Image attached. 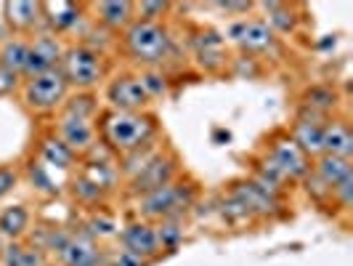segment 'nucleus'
Returning a JSON list of instances; mask_svg holds the SVG:
<instances>
[{
    "label": "nucleus",
    "instance_id": "obj_9",
    "mask_svg": "<svg viewBox=\"0 0 353 266\" xmlns=\"http://www.w3.org/2000/svg\"><path fill=\"white\" fill-rule=\"evenodd\" d=\"M229 35L234 37L245 51H252V53H263V51H268V48H274V43H276L274 30H271L265 21H261V19L234 24L229 30Z\"/></svg>",
    "mask_w": 353,
    "mask_h": 266
},
{
    "label": "nucleus",
    "instance_id": "obj_1",
    "mask_svg": "<svg viewBox=\"0 0 353 266\" xmlns=\"http://www.w3.org/2000/svg\"><path fill=\"white\" fill-rule=\"evenodd\" d=\"M125 46L130 56L139 61V64H146V67H154V64H162L170 51H173V40H170V32L157 24V21H130L128 30H125Z\"/></svg>",
    "mask_w": 353,
    "mask_h": 266
},
{
    "label": "nucleus",
    "instance_id": "obj_16",
    "mask_svg": "<svg viewBox=\"0 0 353 266\" xmlns=\"http://www.w3.org/2000/svg\"><path fill=\"white\" fill-rule=\"evenodd\" d=\"M316 176L332 189L340 181H345L348 176H353L351 171V160L337 158V155H321L316 162Z\"/></svg>",
    "mask_w": 353,
    "mask_h": 266
},
{
    "label": "nucleus",
    "instance_id": "obj_8",
    "mask_svg": "<svg viewBox=\"0 0 353 266\" xmlns=\"http://www.w3.org/2000/svg\"><path fill=\"white\" fill-rule=\"evenodd\" d=\"M106 93H109L114 112H139L141 106L149 104V96L139 77H117Z\"/></svg>",
    "mask_w": 353,
    "mask_h": 266
},
{
    "label": "nucleus",
    "instance_id": "obj_13",
    "mask_svg": "<svg viewBox=\"0 0 353 266\" xmlns=\"http://www.w3.org/2000/svg\"><path fill=\"white\" fill-rule=\"evenodd\" d=\"M324 115H316V112H303L298 125H295V136L292 142L301 146L303 152L314 155V152H321V133H324V123H321Z\"/></svg>",
    "mask_w": 353,
    "mask_h": 266
},
{
    "label": "nucleus",
    "instance_id": "obj_2",
    "mask_svg": "<svg viewBox=\"0 0 353 266\" xmlns=\"http://www.w3.org/2000/svg\"><path fill=\"white\" fill-rule=\"evenodd\" d=\"M104 136L117 152H136L152 142L154 120L143 112H109L104 117Z\"/></svg>",
    "mask_w": 353,
    "mask_h": 266
},
{
    "label": "nucleus",
    "instance_id": "obj_19",
    "mask_svg": "<svg viewBox=\"0 0 353 266\" xmlns=\"http://www.w3.org/2000/svg\"><path fill=\"white\" fill-rule=\"evenodd\" d=\"M27 53H30V43H24V40H8L0 48V67L21 75L24 64H27Z\"/></svg>",
    "mask_w": 353,
    "mask_h": 266
},
{
    "label": "nucleus",
    "instance_id": "obj_34",
    "mask_svg": "<svg viewBox=\"0 0 353 266\" xmlns=\"http://www.w3.org/2000/svg\"><path fill=\"white\" fill-rule=\"evenodd\" d=\"M149 261L139 256V253H130V250H120V256L114 258V266H146Z\"/></svg>",
    "mask_w": 353,
    "mask_h": 266
},
{
    "label": "nucleus",
    "instance_id": "obj_36",
    "mask_svg": "<svg viewBox=\"0 0 353 266\" xmlns=\"http://www.w3.org/2000/svg\"><path fill=\"white\" fill-rule=\"evenodd\" d=\"M32 181L43 184V187H40L43 192H53V184L48 181V178H46V173H43V168H40V165H37V168H32Z\"/></svg>",
    "mask_w": 353,
    "mask_h": 266
},
{
    "label": "nucleus",
    "instance_id": "obj_6",
    "mask_svg": "<svg viewBox=\"0 0 353 266\" xmlns=\"http://www.w3.org/2000/svg\"><path fill=\"white\" fill-rule=\"evenodd\" d=\"M173 173H176V160L154 155L136 176L130 178V192L133 195H149V192H154L159 187L170 184Z\"/></svg>",
    "mask_w": 353,
    "mask_h": 266
},
{
    "label": "nucleus",
    "instance_id": "obj_10",
    "mask_svg": "<svg viewBox=\"0 0 353 266\" xmlns=\"http://www.w3.org/2000/svg\"><path fill=\"white\" fill-rule=\"evenodd\" d=\"M64 56L61 51V46H59V40L56 37H48V35H40L30 46V53H27V64H24V75H30V77H35L40 72H48L53 70L56 64H59V59Z\"/></svg>",
    "mask_w": 353,
    "mask_h": 266
},
{
    "label": "nucleus",
    "instance_id": "obj_38",
    "mask_svg": "<svg viewBox=\"0 0 353 266\" xmlns=\"http://www.w3.org/2000/svg\"><path fill=\"white\" fill-rule=\"evenodd\" d=\"M99 266H109V264H99Z\"/></svg>",
    "mask_w": 353,
    "mask_h": 266
},
{
    "label": "nucleus",
    "instance_id": "obj_22",
    "mask_svg": "<svg viewBox=\"0 0 353 266\" xmlns=\"http://www.w3.org/2000/svg\"><path fill=\"white\" fill-rule=\"evenodd\" d=\"M337 102V93L327 86H314V88L305 91V109L308 112H316V115H324L330 112Z\"/></svg>",
    "mask_w": 353,
    "mask_h": 266
},
{
    "label": "nucleus",
    "instance_id": "obj_3",
    "mask_svg": "<svg viewBox=\"0 0 353 266\" xmlns=\"http://www.w3.org/2000/svg\"><path fill=\"white\" fill-rule=\"evenodd\" d=\"M194 202V189L186 184H165L141 197V213L146 218H181Z\"/></svg>",
    "mask_w": 353,
    "mask_h": 266
},
{
    "label": "nucleus",
    "instance_id": "obj_20",
    "mask_svg": "<svg viewBox=\"0 0 353 266\" xmlns=\"http://www.w3.org/2000/svg\"><path fill=\"white\" fill-rule=\"evenodd\" d=\"M40 11L48 14V21L56 30H70L77 21V6H72V3H43Z\"/></svg>",
    "mask_w": 353,
    "mask_h": 266
},
{
    "label": "nucleus",
    "instance_id": "obj_32",
    "mask_svg": "<svg viewBox=\"0 0 353 266\" xmlns=\"http://www.w3.org/2000/svg\"><path fill=\"white\" fill-rule=\"evenodd\" d=\"M17 181H19V176L11 165H0V200L8 195V192H14Z\"/></svg>",
    "mask_w": 353,
    "mask_h": 266
},
{
    "label": "nucleus",
    "instance_id": "obj_24",
    "mask_svg": "<svg viewBox=\"0 0 353 266\" xmlns=\"http://www.w3.org/2000/svg\"><path fill=\"white\" fill-rule=\"evenodd\" d=\"M265 14H268V27L271 30H282V32H290L295 27V19H292V11L284 6V3H265L263 6Z\"/></svg>",
    "mask_w": 353,
    "mask_h": 266
},
{
    "label": "nucleus",
    "instance_id": "obj_17",
    "mask_svg": "<svg viewBox=\"0 0 353 266\" xmlns=\"http://www.w3.org/2000/svg\"><path fill=\"white\" fill-rule=\"evenodd\" d=\"M99 19L112 30L128 27L130 19H133V3H128V0H123V3H99Z\"/></svg>",
    "mask_w": 353,
    "mask_h": 266
},
{
    "label": "nucleus",
    "instance_id": "obj_27",
    "mask_svg": "<svg viewBox=\"0 0 353 266\" xmlns=\"http://www.w3.org/2000/svg\"><path fill=\"white\" fill-rule=\"evenodd\" d=\"M139 80H141V86H143V91H146V96H149V99H152V96H162L165 88H168L165 77L157 75V72H146V75H141Z\"/></svg>",
    "mask_w": 353,
    "mask_h": 266
},
{
    "label": "nucleus",
    "instance_id": "obj_29",
    "mask_svg": "<svg viewBox=\"0 0 353 266\" xmlns=\"http://www.w3.org/2000/svg\"><path fill=\"white\" fill-rule=\"evenodd\" d=\"M330 192H332V197L340 202V208H351V202H353V176H348L345 181H340V184H337V187H332Z\"/></svg>",
    "mask_w": 353,
    "mask_h": 266
},
{
    "label": "nucleus",
    "instance_id": "obj_37",
    "mask_svg": "<svg viewBox=\"0 0 353 266\" xmlns=\"http://www.w3.org/2000/svg\"><path fill=\"white\" fill-rule=\"evenodd\" d=\"M223 11H248L250 3H221Z\"/></svg>",
    "mask_w": 353,
    "mask_h": 266
},
{
    "label": "nucleus",
    "instance_id": "obj_7",
    "mask_svg": "<svg viewBox=\"0 0 353 266\" xmlns=\"http://www.w3.org/2000/svg\"><path fill=\"white\" fill-rule=\"evenodd\" d=\"M268 162H271L284 178H295V176H305V173H308V158H305V152H303L292 139H282V142L274 144Z\"/></svg>",
    "mask_w": 353,
    "mask_h": 266
},
{
    "label": "nucleus",
    "instance_id": "obj_30",
    "mask_svg": "<svg viewBox=\"0 0 353 266\" xmlns=\"http://www.w3.org/2000/svg\"><path fill=\"white\" fill-rule=\"evenodd\" d=\"M223 213H226L229 218H234V221H242V218H250V216H252V213L245 208V202L236 195H231L229 202H223Z\"/></svg>",
    "mask_w": 353,
    "mask_h": 266
},
{
    "label": "nucleus",
    "instance_id": "obj_33",
    "mask_svg": "<svg viewBox=\"0 0 353 266\" xmlns=\"http://www.w3.org/2000/svg\"><path fill=\"white\" fill-rule=\"evenodd\" d=\"M19 86V75L11 70H6V67H0V96H8V93H14Z\"/></svg>",
    "mask_w": 353,
    "mask_h": 266
},
{
    "label": "nucleus",
    "instance_id": "obj_28",
    "mask_svg": "<svg viewBox=\"0 0 353 266\" xmlns=\"http://www.w3.org/2000/svg\"><path fill=\"white\" fill-rule=\"evenodd\" d=\"M90 112H93V99L90 96H80V99H72L67 104V115L64 117H83L90 120Z\"/></svg>",
    "mask_w": 353,
    "mask_h": 266
},
{
    "label": "nucleus",
    "instance_id": "obj_18",
    "mask_svg": "<svg viewBox=\"0 0 353 266\" xmlns=\"http://www.w3.org/2000/svg\"><path fill=\"white\" fill-rule=\"evenodd\" d=\"M30 227V213L24 205H11L0 213V234L3 237H19Z\"/></svg>",
    "mask_w": 353,
    "mask_h": 266
},
{
    "label": "nucleus",
    "instance_id": "obj_35",
    "mask_svg": "<svg viewBox=\"0 0 353 266\" xmlns=\"http://www.w3.org/2000/svg\"><path fill=\"white\" fill-rule=\"evenodd\" d=\"M90 227H93V229H90L93 234H112V231H114V224H112L109 218H93Z\"/></svg>",
    "mask_w": 353,
    "mask_h": 266
},
{
    "label": "nucleus",
    "instance_id": "obj_23",
    "mask_svg": "<svg viewBox=\"0 0 353 266\" xmlns=\"http://www.w3.org/2000/svg\"><path fill=\"white\" fill-rule=\"evenodd\" d=\"M43 160L48 165H59V168H70L72 160H74V152H72L67 144L61 139H48L43 144Z\"/></svg>",
    "mask_w": 353,
    "mask_h": 266
},
{
    "label": "nucleus",
    "instance_id": "obj_11",
    "mask_svg": "<svg viewBox=\"0 0 353 266\" xmlns=\"http://www.w3.org/2000/svg\"><path fill=\"white\" fill-rule=\"evenodd\" d=\"M64 266H99L101 261V250L93 243L90 234H72L70 243L59 253Z\"/></svg>",
    "mask_w": 353,
    "mask_h": 266
},
{
    "label": "nucleus",
    "instance_id": "obj_21",
    "mask_svg": "<svg viewBox=\"0 0 353 266\" xmlns=\"http://www.w3.org/2000/svg\"><path fill=\"white\" fill-rule=\"evenodd\" d=\"M6 14H8V21H11L17 30H30L37 21L40 6H37V3H8V6H6Z\"/></svg>",
    "mask_w": 353,
    "mask_h": 266
},
{
    "label": "nucleus",
    "instance_id": "obj_25",
    "mask_svg": "<svg viewBox=\"0 0 353 266\" xmlns=\"http://www.w3.org/2000/svg\"><path fill=\"white\" fill-rule=\"evenodd\" d=\"M154 231H157L159 250H162V248H176L178 243L183 240V224H181V218H165V221H162Z\"/></svg>",
    "mask_w": 353,
    "mask_h": 266
},
{
    "label": "nucleus",
    "instance_id": "obj_5",
    "mask_svg": "<svg viewBox=\"0 0 353 266\" xmlns=\"http://www.w3.org/2000/svg\"><path fill=\"white\" fill-rule=\"evenodd\" d=\"M67 77L59 67H53L48 72H40L35 77L27 80L24 86V102L30 109H37V112H51L56 106L64 102L67 96Z\"/></svg>",
    "mask_w": 353,
    "mask_h": 266
},
{
    "label": "nucleus",
    "instance_id": "obj_26",
    "mask_svg": "<svg viewBox=\"0 0 353 266\" xmlns=\"http://www.w3.org/2000/svg\"><path fill=\"white\" fill-rule=\"evenodd\" d=\"M6 266H46V261H43L40 250L11 245V248L6 250Z\"/></svg>",
    "mask_w": 353,
    "mask_h": 266
},
{
    "label": "nucleus",
    "instance_id": "obj_12",
    "mask_svg": "<svg viewBox=\"0 0 353 266\" xmlns=\"http://www.w3.org/2000/svg\"><path fill=\"white\" fill-rule=\"evenodd\" d=\"M59 133H61V142L72 152H88L96 144V128L90 120H83V117H61Z\"/></svg>",
    "mask_w": 353,
    "mask_h": 266
},
{
    "label": "nucleus",
    "instance_id": "obj_14",
    "mask_svg": "<svg viewBox=\"0 0 353 266\" xmlns=\"http://www.w3.org/2000/svg\"><path fill=\"white\" fill-rule=\"evenodd\" d=\"M123 245L125 250L139 253L143 258H152V256L159 253L157 231H154V227H149V224H130L123 231Z\"/></svg>",
    "mask_w": 353,
    "mask_h": 266
},
{
    "label": "nucleus",
    "instance_id": "obj_15",
    "mask_svg": "<svg viewBox=\"0 0 353 266\" xmlns=\"http://www.w3.org/2000/svg\"><path fill=\"white\" fill-rule=\"evenodd\" d=\"M321 152L324 155H337V158L351 160L353 155V133L345 123H327L321 133Z\"/></svg>",
    "mask_w": 353,
    "mask_h": 266
},
{
    "label": "nucleus",
    "instance_id": "obj_31",
    "mask_svg": "<svg viewBox=\"0 0 353 266\" xmlns=\"http://www.w3.org/2000/svg\"><path fill=\"white\" fill-rule=\"evenodd\" d=\"M133 11L141 14V21H154V17H162L168 11V3H141V6H133Z\"/></svg>",
    "mask_w": 353,
    "mask_h": 266
},
{
    "label": "nucleus",
    "instance_id": "obj_4",
    "mask_svg": "<svg viewBox=\"0 0 353 266\" xmlns=\"http://www.w3.org/2000/svg\"><path fill=\"white\" fill-rule=\"evenodd\" d=\"M67 77V86H77V88H90L101 80L104 75V59L101 53L88 48V46H74L61 56V67Z\"/></svg>",
    "mask_w": 353,
    "mask_h": 266
}]
</instances>
